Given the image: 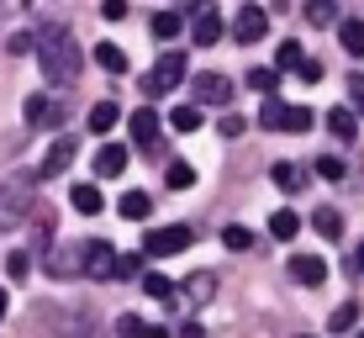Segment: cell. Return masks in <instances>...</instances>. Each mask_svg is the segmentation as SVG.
<instances>
[{
  "mask_svg": "<svg viewBox=\"0 0 364 338\" xmlns=\"http://www.w3.org/2000/svg\"><path fill=\"white\" fill-rule=\"evenodd\" d=\"M100 16H106V21H122V16H127V0H106V6H100Z\"/></svg>",
  "mask_w": 364,
  "mask_h": 338,
  "instance_id": "obj_41",
  "label": "cell"
},
{
  "mask_svg": "<svg viewBox=\"0 0 364 338\" xmlns=\"http://www.w3.org/2000/svg\"><path fill=\"white\" fill-rule=\"evenodd\" d=\"M143 296H154V302H174V280L159 270H143Z\"/></svg>",
  "mask_w": 364,
  "mask_h": 338,
  "instance_id": "obj_22",
  "label": "cell"
},
{
  "mask_svg": "<svg viewBox=\"0 0 364 338\" xmlns=\"http://www.w3.org/2000/svg\"><path fill=\"white\" fill-rule=\"evenodd\" d=\"M191 90H196V106H232V80L228 74H200Z\"/></svg>",
  "mask_w": 364,
  "mask_h": 338,
  "instance_id": "obj_5",
  "label": "cell"
},
{
  "mask_svg": "<svg viewBox=\"0 0 364 338\" xmlns=\"http://www.w3.org/2000/svg\"><path fill=\"white\" fill-rule=\"evenodd\" d=\"M222 243H228L232 254H248V248H254V228H243V222H228V228H222Z\"/></svg>",
  "mask_w": 364,
  "mask_h": 338,
  "instance_id": "obj_24",
  "label": "cell"
},
{
  "mask_svg": "<svg viewBox=\"0 0 364 338\" xmlns=\"http://www.w3.org/2000/svg\"><path fill=\"white\" fill-rule=\"evenodd\" d=\"M280 122H285V101H280V95H264V111H259V127L280 132Z\"/></svg>",
  "mask_w": 364,
  "mask_h": 338,
  "instance_id": "obj_31",
  "label": "cell"
},
{
  "mask_svg": "<svg viewBox=\"0 0 364 338\" xmlns=\"http://www.w3.org/2000/svg\"><path fill=\"white\" fill-rule=\"evenodd\" d=\"M291 275L301 285H322V280H328V259H322V254H296L291 259Z\"/></svg>",
  "mask_w": 364,
  "mask_h": 338,
  "instance_id": "obj_14",
  "label": "cell"
},
{
  "mask_svg": "<svg viewBox=\"0 0 364 338\" xmlns=\"http://www.w3.org/2000/svg\"><path fill=\"white\" fill-rule=\"evenodd\" d=\"M80 338H100V333H95V328H90V322H85V328H80Z\"/></svg>",
  "mask_w": 364,
  "mask_h": 338,
  "instance_id": "obj_46",
  "label": "cell"
},
{
  "mask_svg": "<svg viewBox=\"0 0 364 338\" xmlns=\"http://www.w3.org/2000/svg\"><path fill=\"white\" fill-rule=\"evenodd\" d=\"M274 80H280V69H248V90L259 95H274Z\"/></svg>",
  "mask_w": 364,
  "mask_h": 338,
  "instance_id": "obj_34",
  "label": "cell"
},
{
  "mask_svg": "<svg viewBox=\"0 0 364 338\" xmlns=\"http://www.w3.org/2000/svg\"><path fill=\"white\" fill-rule=\"evenodd\" d=\"M354 322H359V302H343V307L333 312V322H328V328H333V333H348Z\"/></svg>",
  "mask_w": 364,
  "mask_h": 338,
  "instance_id": "obj_36",
  "label": "cell"
},
{
  "mask_svg": "<svg viewBox=\"0 0 364 338\" xmlns=\"http://www.w3.org/2000/svg\"><path fill=\"white\" fill-rule=\"evenodd\" d=\"M311 228H317V233H322V238H328V243H333V238H343V217L322 206V211H311Z\"/></svg>",
  "mask_w": 364,
  "mask_h": 338,
  "instance_id": "obj_28",
  "label": "cell"
},
{
  "mask_svg": "<svg viewBox=\"0 0 364 338\" xmlns=\"http://www.w3.org/2000/svg\"><path fill=\"white\" fill-rule=\"evenodd\" d=\"M306 21L311 27H333L338 21V0H306Z\"/></svg>",
  "mask_w": 364,
  "mask_h": 338,
  "instance_id": "obj_27",
  "label": "cell"
},
{
  "mask_svg": "<svg viewBox=\"0 0 364 338\" xmlns=\"http://www.w3.org/2000/svg\"><path fill=\"white\" fill-rule=\"evenodd\" d=\"M264 32H269V11L243 6V11L232 16V37H237V43H264Z\"/></svg>",
  "mask_w": 364,
  "mask_h": 338,
  "instance_id": "obj_6",
  "label": "cell"
},
{
  "mask_svg": "<svg viewBox=\"0 0 364 338\" xmlns=\"http://www.w3.org/2000/svg\"><path fill=\"white\" fill-rule=\"evenodd\" d=\"M328 132L338 137V143H354V137H359V117L348 106H333L328 111Z\"/></svg>",
  "mask_w": 364,
  "mask_h": 338,
  "instance_id": "obj_15",
  "label": "cell"
},
{
  "mask_svg": "<svg viewBox=\"0 0 364 338\" xmlns=\"http://www.w3.org/2000/svg\"><path fill=\"white\" fill-rule=\"evenodd\" d=\"M21 111H27V122H32V127H53V122L64 117V111L48 101V95H27V106H21Z\"/></svg>",
  "mask_w": 364,
  "mask_h": 338,
  "instance_id": "obj_16",
  "label": "cell"
},
{
  "mask_svg": "<svg viewBox=\"0 0 364 338\" xmlns=\"http://www.w3.org/2000/svg\"><path fill=\"white\" fill-rule=\"evenodd\" d=\"M6 275H11V280H27V275H32V259H27V248L6 254Z\"/></svg>",
  "mask_w": 364,
  "mask_h": 338,
  "instance_id": "obj_37",
  "label": "cell"
},
{
  "mask_svg": "<svg viewBox=\"0 0 364 338\" xmlns=\"http://www.w3.org/2000/svg\"><path fill=\"white\" fill-rule=\"evenodd\" d=\"M174 291H180L185 302H200V307H206L211 296H217V275H211V270H196V275H185Z\"/></svg>",
  "mask_w": 364,
  "mask_h": 338,
  "instance_id": "obj_12",
  "label": "cell"
},
{
  "mask_svg": "<svg viewBox=\"0 0 364 338\" xmlns=\"http://www.w3.org/2000/svg\"><path fill=\"white\" fill-rule=\"evenodd\" d=\"M306 180H311V174H306V169H301V164H285V159H280V164H274V185H280V191H285V196H296V191H306Z\"/></svg>",
  "mask_w": 364,
  "mask_h": 338,
  "instance_id": "obj_17",
  "label": "cell"
},
{
  "mask_svg": "<svg viewBox=\"0 0 364 338\" xmlns=\"http://www.w3.org/2000/svg\"><path fill=\"white\" fill-rule=\"evenodd\" d=\"M6 307H11V296H6V291H0V322H6Z\"/></svg>",
  "mask_w": 364,
  "mask_h": 338,
  "instance_id": "obj_45",
  "label": "cell"
},
{
  "mask_svg": "<svg viewBox=\"0 0 364 338\" xmlns=\"http://www.w3.org/2000/svg\"><path fill=\"white\" fill-rule=\"evenodd\" d=\"M317 174H322V180H333V185H338V180H343L348 169H343V159H328V154H322V159H317Z\"/></svg>",
  "mask_w": 364,
  "mask_h": 338,
  "instance_id": "obj_39",
  "label": "cell"
},
{
  "mask_svg": "<svg viewBox=\"0 0 364 338\" xmlns=\"http://www.w3.org/2000/svg\"><path fill=\"white\" fill-rule=\"evenodd\" d=\"M95 64L106 74H127V53H122L117 43H95Z\"/></svg>",
  "mask_w": 364,
  "mask_h": 338,
  "instance_id": "obj_21",
  "label": "cell"
},
{
  "mask_svg": "<svg viewBox=\"0 0 364 338\" xmlns=\"http://www.w3.org/2000/svg\"><path fill=\"white\" fill-rule=\"evenodd\" d=\"M74 154H80V143L74 137H53V148L43 154V164H37V180H53V174H64L74 164Z\"/></svg>",
  "mask_w": 364,
  "mask_h": 338,
  "instance_id": "obj_7",
  "label": "cell"
},
{
  "mask_svg": "<svg viewBox=\"0 0 364 338\" xmlns=\"http://www.w3.org/2000/svg\"><path fill=\"white\" fill-rule=\"evenodd\" d=\"M354 270H359V275H364V243H359V248H354Z\"/></svg>",
  "mask_w": 364,
  "mask_h": 338,
  "instance_id": "obj_44",
  "label": "cell"
},
{
  "mask_svg": "<svg viewBox=\"0 0 364 338\" xmlns=\"http://www.w3.org/2000/svg\"><path fill=\"white\" fill-rule=\"evenodd\" d=\"M127 127H132V143L143 148V154H154V148H159V111H154V106L132 111V122H127Z\"/></svg>",
  "mask_w": 364,
  "mask_h": 338,
  "instance_id": "obj_9",
  "label": "cell"
},
{
  "mask_svg": "<svg viewBox=\"0 0 364 338\" xmlns=\"http://www.w3.org/2000/svg\"><path fill=\"white\" fill-rule=\"evenodd\" d=\"M185 69H191V64H185V53H174V48H169V53H159V64L143 74V95H148V101H159V95L180 90Z\"/></svg>",
  "mask_w": 364,
  "mask_h": 338,
  "instance_id": "obj_2",
  "label": "cell"
},
{
  "mask_svg": "<svg viewBox=\"0 0 364 338\" xmlns=\"http://www.w3.org/2000/svg\"><path fill=\"white\" fill-rule=\"evenodd\" d=\"M117 211H122V217H127V222H143L148 211H154V201H148L143 191H127V196H122V201H117Z\"/></svg>",
  "mask_w": 364,
  "mask_h": 338,
  "instance_id": "obj_23",
  "label": "cell"
},
{
  "mask_svg": "<svg viewBox=\"0 0 364 338\" xmlns=\"http://www.w3.org/2000/svg\"><path fill=\"white\" fill-rule=\"evenodd\" d=\"M301 58H306V53H301V43H291V37L274 48V69H301Z\"/></svg>",
  "mask_w": 364,
  "mask_h": 338,
  "instance_id": "obj_33",
  "label": "cell"
},
{
  "mask_svg": "<svg viewBox=\"0 0 364 338\" xmlns=\"http://www.w3.org/2000/svg\"><path fill=\"white\" fill-rule=\"evenodd\" d=\"M191 37H196L200 48L222 37V16H217V6H196V11H191Z\"/></svg>",
  "mask_w": 364,
  "mask_h": 338,
  "instance_id": "obj_11",
  "label": "cell"
},
{
  "mask_svg": "<svg viewBox=\"0 0 364 338\" xmlns=\"http://www.w3.org/2000/svg\"><path fill=\"white\" fill-rule=\"evenodd\" d=\"M280 132H311V106H285Z\"/></svg>",
  "mask_w": 364,
  "mask_h": 338,
  "instance_id": "obj_32",
  "label": "cell"
},
{
  "mask_svg": "<svg viewBox=\"0 0 364 338\" xmlns=\"http://www.w3.org/2000/svg\"><path fill=\"white\" fill-rule=\"evenodd\" d=\"M338 43H343V53H354V58H364V21H359V16L338 21Z\"/></svg>",
  "mask_w": 364,
  "mask_h": 338,
  "instance_id": "obj_18",
  "label": "cell"
},
{
  "mask_svg": "<svg viewBox=\"0 0 364 338\" xmlns=\"http://www.w3.org/2000/svg\"><path fill=\"white\" fill-rule=\"evenodd\" d=\"M301 80H306V85H317V80H322V64H311V58H301Z\"/></svg>",
  "mask_w": 364,
  "mask_h": 338,
  "instance_id": "obj_42",
  "label": "cell"
},
{
  "mask_svg": "<svg viewBox=\"0 0 364 338\" xmlns=\"http://www.w3.org/2000/svg\"><path fill=\"white\" fill-rule=\"evenodd\" d=\"M69 201H74V211H85V217H95L100 211V185H90V180H80L69 191Z\"/></svg>",
  "mask_w": 364,
  "mask_h": 338,
  "instance_id": "obj_20",
  "label": "cell"
},
{
  "mask_svg": "<svg viewBox=\"0 0 364 338\" xmlns=\"http://www.w3.org/2000/svg\"><path fill=\"white\" fill-rule=\"evenodd\" d=\"M180 338H206V328H200V322H185V328H180Z\"/></svg>",
  "mask_w": 364,
  "mask_h": 338,
  "instance_id": "obj_43",
  "label": "cell"
},
{
  "mask_svg": "<svg viewBox=\"0 0 364 338\" xmlns=\"http://www.w3.org/2000/svg\"><path fill=\"white\" fill-rule=\"evenodd\" d=\"M48 275H53V280H69V275H85V243H64L58 254H48Z\"/></svg>",
  "mask_w": 364,
  "mask_h": 338,
  "instance_id": "obj_8",
  "label": "cell"
},
{
  "mask_svg": "<svg viewBox=\"0 0 364 338\" xmlns=\"http://www.w3.org/2000/svg\"><path fill=\"white\" fill-rule=\"evenodd\" d=\"M117 122H122V106H117V101H95V106H90V132L106 137Z\"/></svg>",
  "mask_w": 364,
  "mask_h": 338,
  "instance_id": "obj_19",
  "label": "cell"
},
{
  "mask_svg": "<svg viewBox=\"0 0 364 338\" xmlns=\"http://www.w3.org/2000/svg\"><path fill=\"white\" fill-rule=\"evenodd\" d=\"M143 275V254H117V280H132Z\"/></svg>",
  "mask_w": 364,
  "mask_h": 338,
  "instance_id": "obj_38",
  "label": "cell"
},
{
  "mask_svg": "<svg viewBox=\"0 0 364 338\" xmlns=\"http://www.w3.org/2000/svg\"><path fill=\"white\" fill-rule=\"evenodd\" d=\"M269 233L280 238V243H291V238L301 233V217H296V211H274V217H269Z\"/></svg>",
  "mask_w": 364,
  "mask_h": 338,
  "instance_id": "obj_29",
  "label": "cell"
},
{
  "mask_svg": "<svg viewBox=\"0 0 364 338\" xmlns=\"http://www.w3.org/2000/svg\"><path fill=\"white\" fill-rule=\"evenodd\" d=\"M85 275H90V280H117V248L90 238V243H85Z\"/></svg>",
  "mask_w": 364,
  "mask_h": 338,
  "instance_id": "obj_4",
  "label": "cell"
},
{
  "mask_svg": "<svg viewBox=\"0 0 364 338\" xmlns=\"http://www.w3.org/2000/svg\"><path fill=\"white\" fill-rule=\"evenodd\" d=\"M164 180H169V191H191V185H196V164H185V159H174Z\"/></svg>",
  "mask_w": 364,
  "mask_h": 338,
  "instance_id": "obj_30",
  "label": "cell"
},
{
  "mask_svg": "<svg viewBox=\"0 0 364 338\" xmlns=\"http://www.w3.org/2000/svg\"><path fill=\"white\" fill-rule=\"evenodd\" d=\"M32 211L27 201V185H11V191H0V228H16L21 217Z\"/></svg>",
  "mask_w": 364,
  "mask_h": 338,
  "instance_id": "obj_10",
  "label": "cell"
},
{
  "mask_svg": "<svg viewBox=\"0 0 364 338\" xmlns=\"http://www.w3.org/2000/svg\"><path fill=\"white\" fill-rule=\"evenodd\" d=\"M117 333H122V338H159V328H148L137 312H122V317H117Z\"/></svg>",
  "mask_w": 364,
  "mask_h": 338,
  "instance_id": "obj_26",
  "label": "cell"
},
{
  "mask_svg": "<svg viewBox=\"0 0 364 338\" xmlns=\"http://www.w3.org/2000/svg\"><path fill=\"white\" fill-rule=\"evenodd\" d=\"M122 169H127V148H122V143H100V154H95V180H117Z\"/></svg>",
  "mask_w": 364,
  "mask_h": 338,
  "instance_id": "obj_13",
  "label": "cell"
},
{
  "mask_svg": "<svg viewBox=\"0 0 364 338\" xmlns=\"http://www.w3.org/2000/svg\"><path fill=\"white\" fill-rule=\"evenodd\" d=\"M354 338H364V328H359V333H354Z\"/></svg>",
  "mask_w": 364,
  "mask_h": 338,
  "instance_id": "obj_47",
  "label": "cell"
},
{
  "mask_svg": "<svg viewBox=\"0 0 364 338\" xmlns=\"http://www.w3.org/2000/svg\"><path fill=\"white\" fill-rule=\"evenodd\" d=\"M32 48H37V64H43L48 85H74V80H80V43H74L69 27H53V21L37 27Z\"/></svg>",
  "mask_w": 364,
  "mask_h": 338,
  "instance_id": "obj_1",
  "label": "cell"
},
{
  "mask_svg": "<svg viewBox=\"0 0 364 338\" xmlns=\"http://www.w3.org/2000/svg\"><path fill=\"white\" fill-rule=\"evenodd\" d=\"M180 27H185L180 11H159L154 16V37H180Z\"/></svg>",
  "mask_w": 364,
  "mask_h": 338,
  "instance_id": "obj_35",
  "label": "cell"
},
{
  "mask_svg": "<svg viewBox=\"0 0 364 338\" xmlns=\"http://www.w3.org/2000/svg\"><path fill=\"white\" fill-rule=\"evenodd\" d=\"M196 243V233L185 228V222H174V228H154L143 238V254H154V259H169V254H185V248Z\"/></svg>",
  "mask_w": 364,
  "mask_h": 338,
  "instance_id": "obj_3",
  "label": "cell"
},
{
  "mask_svg": "<svg viewBox=\"0 0 364 338\" xmlns=\"http://www.w3.org/2000/svg\"><path fill=\"white\" fill-rule=\"evenodd\" d=\"M348 111H354V117H364V74H354V80H348Z\"/></svg>",
  "mask_w": 364,
  "mask_h": 338,
  "instance_id": "obj_40",
  "label": "cell"
},
{
  "mask_svg": "<svg viewBox=\"0 0 364 338\" xmlns=\"http://www.w3.org/2000/svg\"><path fill=\"white\" fill-rule=\"evenodd\" d=\"M169 127L174 132H200V106L191 101V106H174L169 111Z\"/></svg>",
  "mask_w": 364,
  "mask_h": 338,
  "instance_id": "obj_25",
  "label": "cell"
}]
</instances>
